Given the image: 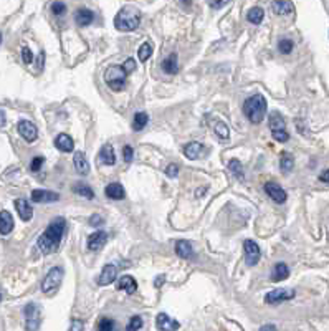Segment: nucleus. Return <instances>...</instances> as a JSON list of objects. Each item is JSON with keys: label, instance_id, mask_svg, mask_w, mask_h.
<instances>
[{"label": "nucleus", "instance_id": "obj_1", "mask_svg": "<svg viewBox=\"0 0 329 331\" xmlns=\"http://www.w3.org/2000/svg\"><path fill=\"white\" fill-rule=\"evenodd\" d=\"M67 230V220L63 217H56L48 224L43 234L40 235L37 240V247L43 255H50L58 250L60 244H62L63 234Z\"/></svg>", "mask_w": 329, "mask_h": 331}, {"label": "nucleus", "instance_id": "obj_2", "mask_svg": "<svg viewBox=\"0 0 329 331\" xmlns=\"http://www.w3.org/2000/svg\"><path fill=\"white\" fill-rule=\"evenodd\" d=\"M243 113L253 124H260L266 115V99L263 94H253L243 103Z\"/></svg>", "mask_w": 329, "mask_h": 331}, {"label": "nucleus", "instance_id": "obj_3", "mask_svg": "<svg viewBox=\"0 0 329 331\" xmlns=\"http://www.w3.org/2000/svg\"><path fill=\"white\" fill-rule=\"evenodd\" d=\"M139 23H141V13L134 7L121 8L114 17V27L119 32H133L139 27Z\"/></svg>", "mask_w": 329, "mask_h": 331}, {"label": "nucleus", "instance_id": "obj_4", "mask_svg": "<svg viewBox=\"0 0 329 331\" xmlns=\"http://www.w3.org/2000/svg\"><path fill=\"white\" fill-rule=\"evenodd\" d=\"M126 78H128V73L124 72L123 65H112L105 73V82L112 91H121L126 86Z\"/></svg>", "mask_w": 329, "mask_h": 331}, {"label": "nucleus", "instance_id": "obj_5", "mask_svg": "<svg viewBox=\"0 0 329 331\" xmlns=\"http://www.w3.org/2000/svg\"><path fill=\"white\" fill-rule=\"evenodd\" d=\"M63 268L62 267H53L50 268L48 273L45 275L43 282H41V291L43 293H53L58 290V287L62 285L63 282Z\"/></svg>", "mask_w": 329, "mask_h": 331}, {"label": "nucleus", "instance_id": "obj_6", "mask_svg": "<svg viewBox=\"0 0 329 331\" xmlns=\"http://www.w3.org/2000/svg\"><path fill=\"white\" fill-rule=\"evenodd\" d=\"M23 315H25V328L27 331H38L41 316H40V306L37 303H28L23 308Z\"/></svg>", "mask_w": 329, "mask_h": 331}, {"label": "nucleus", "instance_id": "obj_7", "mask_svg": "<svg viewBox=\"0 0 329 331\" xmlns=\"http://www.w3.org/2000/svg\"><path fill=\"white\" fill-rule=\"evenodd\" d=\"M294 296H296V291L291 290V288H276V290H271L270 293H266L265 303L278 305V303H281V301L293 300Z\"/></svg>", "mask_w": 329, "mask_h": 331}, {"label": "nucleus", "instance_id": "obj_8", "mask_svg": "<svg viewBox=\"0 0 329 331\" xmlns=\"http://www.w3.org/2000/svg\"><path fill=\"white\" fill-rule=\"evenodd\" d=\"M17 131L27 143H34V141H37V138H38V129H37V126L27 120H22L18 123Z\"/></svg>", "mask_w": 329, "mask_h": 331}, {"label": "nucleus", "instance_id": "obj_9", "mask_svg": "<svg viewBox=\"0 0 329 331\" xmlns=\"http://www.w3.org/2000/svg\"><path fill=\"white\" fill-rule=\"evenodd\" d=\"M243 250H245V260H247V265H256L260 262V257H261V252H260V247H258L256 242H253V240H245L243 242Z\"/></svg>", "mask_w": 329, "mask_h": 331}, {"label": "nucleus", "instance_id": "obj_10", "mask_svg": "<svg viewBox=\"0 0 329 331\" xmlns=\"http://www.w3.org/2000/svg\"><path fill=\"white\" fill-rule=\"evenodd\" d=\"M265 192L271 197V201L276 202V204H285L286 199H288L286 191L276 182H266L265 184Z\"/></svg>", "mask_w": 329, "mask_h": 331}, {"label": "nucleus", "instance_id": "obj_11", "mask_svg": "<svg viewBox=\"0 0 329 331\" xmlns=\"http://www.w3.org/2000/svg\"><path fill=\"white\" fill-rule=\"evenodd\" d=\"M116 278H117V267L116 265H112V263H108V265L103 267L100 277H98V285H101V287L111 285Z\"/></svg>", "mask_w": 329, "mask_h": 331}, {"label": "nucleus", "instance_id": "obj_12", "mask_svg": "<svg viewBox=\"0 0 329 331\" xmlns=\"http://www.w3.org/2000/svg\"><path fill=\"white\" fill-rule=\"evenodd\" d=\"M32 201L37 202V204L56 202V201H60V194L51 192V191H45V189H35V191H32Z\"/></svg>", "mask_w": 329, "mask_h": 331}, {"label": "nucleus", "instance_id": "obj_13", "mask_svg": "<svg viewBox=\"0 0 329 331\" xmlns=\"http://www.w3.org/2000/svg\"><path fill=\"white\" fill-rule=\"evenodd\" d=\"M106 242H108V234H106V232L100 230V232H95V234L89 235L86 244H88L89 250H93V252H98V250H101L103 247H105Z\"/></svg>", "mask_w": 329, "mask_h": 331}, {"label": "nucleus", "instance_id": "obj_14", "mask_svg": "<svg viewBox=\"0 0 329 331\" xmlns=\"http://www.w3.org/2000/svg\"><path fill=\"white\" fill-rule=\"evenodd\" d=\"M156 325L161 331H177L179 328H181L179 321L172 320L167 313H159L157 318H156Z\"/></svg>", "mask_w": 329, "mask_h": 331}, {"label": "nucleus", "instance_id": "obj_15", "mask_svg": "<svg viewBox=\"0 0 329 331\" xmlns=\"http://www.w3.org/2000/svg\"><path fill=\"white\" fill-rule=\"evenodd\" d=\"M13 204H15V209L23 222L32 220V217H34V209H32L30 202H28L27 199H17Z\"/></svg>", "mask_w": 329, "mask_h": 331}, {"label": "nucleus", "instance_id": "obj_16", "mask_svg": "<svg viewBox=\"0 0 329 331\" xmlns=\"http://www.w3.org/2000/svg\"><path fill=\"white\" fill-rule=\"evenodd\" d=\"M55 148L62 151V153H72L74 149V141L68 134H58L55 139Z\"/></svg>", "mask_w": 329, "mask_h": 331}, {"label": "nucleus", "instance_id": "obj_17", "mask_svg": "<svg viewBox=\"0 0 329 331\" xmlns=\"http://www.w3.org/2000/svg\"><path fill=\"white\" fill-rule=\"evenodd\" d=\"M105 194H106V197L111 199V201H123V199L126 197L124 187L121 186L119 182L108 184V187L105 189Z\"/></svg>", "mask_w": 329, "mask_h": 331}, {"label": "nucleus", "instance_id": "obj_18", "mask_svg": "<svg viewBox=\"0 0 329 331\" xmlns=\"http://www.w3.org/2000/svg\"><path fill=\"white\" fill-rule=\"evenodd\" d=\"M205 153V148H204V144L202 143H197V141H192V143H189L184 148V154L189 158L190 161H195V159H199V158H202V154Z\"/></svg>", "mask_w": 329, "mask_h": 331}, {"label": "nucleus", "instance_id": "obj_19", "mask_svg": "<svg viewBox=\"0 0 329 331\" xmlns=\"http://www.w3.org/2000/svg\"><path fill=\"white\" fill-rule=\"evenodd\" d=\"M93 20H95V13L89 10V8H78L74 12V22L79 27H88Z\"/></svg>", "mask_w": 329, "mask_h": 331}, {"label": "nucleus", "instance_id": "obj_20", "mask_svg": "<svg viewBox=\"0 0 329 331\" xmlns=\"http://www.w3.org/2000/svg\"><path fill=\"white\" fill-rule=\"evenodd\" d=\"M176 253L184 260H194L195 258V253H194V250H192V245L187 242V240H179V242L176 244Z\"/></svg>", "mask_w": 329, "mask_h": 331}, {"label": "nucleus", "instance_id": "obj_21", "mask_svg": "<svg viewBox=\"0 0 329 331\" xmlns=\"http://www.w3.org/2000/svg\"><path fill=\"white\" fill-rule=\"evenodd\" d=\"M73 164H74V169L83 174V176H88L89 174V163L86 159V156L81 151H78V153H74V158H73Z\"/></svg>", "mask_w": 329, "mask_h": 331}, {"label": "nucleus", "instance_id": "obj_22", "mask_svg": "<svg viewBox=\"0 0 329 331\" xmlns=\"http://www.w3.org/2000/svg\"><path fill=\"white\" fill-rule=\"evenodd\" d=\"M268 126H270L271 132H276V131H286V123H285V120H283V116H281L278 111L270 113V118H268Z\"/></svg>", "mask_w": 329, "mask_h": 331}, {"label": "nucleus", "instance_id": "obj_23", "mask_svg": "<svg viewBox=\"0 0 329 331\" xmlns=\"http://www.w3.org/2000/svg\"><path fill=\"white\" fill-rule=\"evenodd\" d=\"M13 230V217L8 210L0 212V234L8 235Z\"/></svg>", "mask_w": 329, "mask_h": 331}, {"label": "nucleus", "instance_id": "obj_24", "mask_svg": "<svg viewBox=\"0 0 329 331\" xmlns=\"http://www.w3.org/2000/svg\"><path fill=\"white\" fill-rule=\"evenodd\" d=\"M117 290H124L128 295H133V293L138 290V283L131 275H123L117 282Z\"/></svg>", "mask_w": 329, "mask_h": 331}, {"label": "nucleus", "instance_id": "obj_25", "mask_svg": "<svg viewBox=\"0 0 329 331\" xmlns=\"http://www.w3.org/2000/svg\"><path fill=\"white\" fill-rule=\"evenodd\" d=\"M209 124L212 126L214 132L219 136L220 139H228L230 129H228V126L225 124L223 121H220V120H217V118H214V120H209Z\"/></svg>", "mask_w": 329, "mask_h": 331}, {"label": "nucleus", "instance_id": "obj_26", "mask_svg": "<svg viewBox=\"0 0 329 331\" xmlns=\"http://www.w3.org/2000/svg\"><path fill=\"white\" fill-rule=\"evenodd\" d=\"M100 158L101 163L106 166H114L116 164V154H114V148L111 144H105L100 151Z\"/></svg>", "mask_w": 329, "mask_h": 331}, {"label": "nucleus", "instance_id": "obj_27", "mask_svg": "<svg viewBox=\"0 0 329 331\" xmlns=\"http://www.w3.org/2000/svg\"><path fill=\"white\" fill-rule=\"evenodd\" d=\"M288 277H290L288 265L283 263V262L276 263L275 268H273V272H271V280H273V282H281V280H286Z\"/></svg>", "mask_w": 329, "mask_h": 331}, {"label": "nucleus", "instance_id": "obj_28", "mask_svg": "<svg viewBox=\"0 0 329 331\" xmlns=\"http://www.w3.org/2000/svg\"><path fill=\"white\" fill-rule=\"evenodd\" d=\"M162 72L167 75H176L179 72V65H177V55L171 53L166 60L162 61Z\"/></svg>", "mask_w": 329, "mask_h": 331}, {"label": "nucleus", "instance_id": "obj_29", "mask_svg": "<svg viewBox=\"0 0 329 331\" xmlns=\"http://www.w3.org/2000/svg\"><path fill=\"white\" fill-rule=\"evenodd\" d=\"M271 8L278 15H288V13L293 12L294 5L291 2H286V0H280V2H271Z\"/></svg>", "mask_w": 329, "mask_h": 331}, {"label": "nucleus", "instance_id": "obj_30", "mask_svg": "<svg viewBox=\"0 0 329 331\" xmlns=\"http://www.w3.org/2000/svg\"><path fill=\"white\" fill-rule=\"evenodd\" d=\"M73 192L74 194H78V196H81V197H86V199H95V192H93V189L88 186V184H84V182H76L73 186Z\"/></svg>", "mask_w": 329, "mask_h": 331}, {"label": "nucleus", "instance_id": "obj_31", "mask_svg": "<svg viewBox=\"0 0 329 331\" xmlns=\"http://www.w3.org/2000/svg\"><path fill=\"white\" fill-rule=\"evenodd\" d=\"M263 17H265V12H263V8H260V7H253L247 13V20L250 23H253V25H258V23H261Z\"/></svg>", "mask_w": 329, "mask_h": 331}, {"label": "nucleus", "instance_id": "obj_32", "mask_svg": "<svg viewBox=\"0 0 329 331\" xmlns=\"http://www.w3.org/2000/svg\"><path fill=\"white\" fill-rule=\"evenodd\" d=\"M293 166H294V158H293V154L291 153H281V156H280V167H281V171H285V172H290L291 169H293Z\"/></svg>", "mask_w": 329, "mask_h": 331}, {"label": "nucleus", "instance_id": "obj_33", "mask_svg": "<svg viewBox=\"0 0 329 331\" xmlns=\"http://www.w3.org/2000/svg\"><path fill=\"white\" fill-rule=\"evenodd\" d=\"M149 123V116L146 113H136L133 120V129L134 131H143L144 126Z\"/></svg>", "mask_w": 329, "mask_h": 331}, {"label": "nucleus", "instance_id": "obj_34", "mask_svg": "<svg viewBox=\"0 0 329 331\" xmlns=\"http://www.w3.org/2000/svg\"><path fill=\"white\" fill-rule=\"evenodd\" d=\"M228 169L233 172V176L237 179H240V181H243L245 179V176H243V166L240 164V161L238 159H232L228 163Z\"/></svg>", "mask_w": 329, "mask_h": 331}, {"label": "nucleus", "instance_id": "obj_35", "mask_svg": "<svg viewBox=\"0 0 329 331\" xmlns=\"http://www.w3.org/2000/svg\"><path fill=\"white\" fill-rule=\"evenodd\" d=\"M138 55H139L141 61H147L149 58H151V55H152V45L149 43V41H144V43L139 46Z\"/></svg>", "mask_w": 329, "mask_h": 331}, {"label": "nucleus", "instance_id": "obj_36", "mask_svg": "<svg viewBox=\"0 0 329 331\" xmlns=\"http://www.w3.org/2000/svg\"><path fill=\"white\" fill-rule=\"evenodd\" d=\"M293 41H291L290 39H281L280 41H278V50H280V53H283V55H290L291 51H293Z\"/></svg>", "mask_w": 329, "mask_h": 331}, {"label": "nucleus", "instance_id": "obj_37", "mask_svg": "<svg viewBox=\"0 0 329 331\" xmlns=\"http://www.w3.org/2000/svg\"><path fill=\"white\" fill-rule=\"evenodd\" d=\"M96 331H114V320L111 318H101L98 323Z\"/></svg>", "mask_w": 329, "mask_h": 331}, {"label": "nucleus", "instance_id": "obj_38", "mask_svg": "<svg viewBox=\"0 0 329 331\" xmlns=\"http://www.w3.org/2000/svg\"><path fill=\"white\" fill-rule=\"evenodd\" d=\"M141 326H143V318L141 316H133L129 320L128 326H126V331H139Z\"/></svg>", "mask_w": 329, "mask_h": 331}, {"label": "nucleus", "instance_id": "obj_39", "mask_svg": "<svg viewBox=\"0 0 329 331\" xmlns=\"http://www.w3.org/2000/svg\"><path fill=\"white\" fill-rule=\"evenodd\" d=\"M51 12H53V15L56 17H62L65 15V12H67V5H65L63 2H53L51 3Z\"/></svg>", "mask_w": 329, "mask_h": 331}, {"label": "nucleus", "instance_id": "obj_40", "mask_svg": "<svg viewBox=\"0 0 329 331\" xmlns=\"http://www.w3.org/2000/svg\"><path fill=\"white\" fill-rule=\"evenodd\" d=\"M43 163H45L43 156H35L34 161H32V164H30V171L32 172H38L41 169V166H43Z\"/></svg>", "mask_w": 329, "mask_h": 331}, {"label": "nucleus", "instance_id": "obj_41", "mask_svg": "<svg viewBox=\"0 0 329 331\" xmlns=\"http://www.w3.org/2000/svg\"><path fill=\"white\" fill-rule=\"evenodd\" d=\"M271 136H273L275 141H278V143H286V141L290 139V134L286 131H276V132H271Z\"/></svg>", "mask_w": 329, "mask_h": 331}, {"label": "nucleus", "instance_id": "obj_42", "mask_svg": "<svg viewBox=\"0 0 329 331\" xmlns=\"http://www.w3.org/2000/svg\"><path fill=\"white\" fill-rule=\"evenodd\" d=\"M22 60H23V63L25 65H30L32 61H34V53H32V50L30 48H22Z\"/></svg>", "mask_w": 329, "mask_h": 331}, {"label": "nucleus", "instance_id": "obj_43", "mask_svg": "<svg viewBox=\"0 0 329 331\" xmlns=\"http://www.w3.org/2000/svg\"><path fill=\"white\" fill-rule=\"evenodd\" d=\"M123 68H124V72L128 73V75H131L136 70V61L133 60V58H128L123 63Z\"/></svg>", "mask_w": 329, "mask_h": 331}, {"label": "nucleus", "instance_id": "obj_44", "mask_svg": "<svg viewBox=\"0 0 329 331\" xmlns=\"http://www.w3.org/2000/svg\"><path fill=\"white\" fill-rule=\"evenodd\" d=\"M166 176L167 177H177L179 176V166L177 164H169L166 169Z\"/></svg>", "mask_w": 329, "mask_h": 331}, {"label": "nucleus", "instance_id": "obj_45", "mask_svg": "<svg viewBox=\"0 0 329 331\" xmlns=\"http://www.w3.org/2000/svg\"><path fill=\"white\" fill-rule=\"evenodd\" d=\"M123 154H124V161H126V163H131V161H133V158H134V151H133V148H131V146H124Z\"/></svg>", "mask_w": 329, "mask_h": 331}, {"label": "nucleus", "instance_id": "obj_46", "mask_svg": "<svg viewBox=\"0 0 329 331\" xmlns=\"http://www.w3.org/2000/svg\"><path fill=\"white\" fill-rule=\"evenodd\" d=\"M105 224V220H103V217L101 215H98V214H95V215H91L89 217V225H93V227H100V225H103Z\"/></svg>", "mask_w": 329, "mask_h": 331}, {"label": "nucleus", "instance_id": "obj_47", "mask_svg": "<svg viewBox=\"0 0 329 331\" xmlns=\"http://www.w3.org/2000/svg\"><path fill=\"white\" fill-rule=\"evenodd\" d=\"M83 326H84V323L81 320H72V326H70V331H83Z\"/></svg>", "mask_w": 329, "mask_h": 331}, {"label": "nucleus", "instance_id": "obj_48", "mask_svg": "<svg viewBox=\"0 0 329 331\" xmlns=\"http://www.w3.org/2000/svg\"><path fill=\"white\" fill-rule=\"evenodd\" d=\"M319 181L321 182H328L329 184V169H326L324 172L319 174Z\"/></svg>", "mask_w": 329, "mask_h": 331}, {"label": "nucleus", "instance_id": "obj_49", "mask_svg": "<svg viewBox=\"0 0 329 331\" xmlns=\"http://www.w3.org/2000/svg\"><path fill=\"white\" fill-rule=\"evenodd\" d=\"M260 331H278V330H276L275 325H263L260 328Z\"/></svg>", "mask_w": 329, "mask_h": 331}, {"label": "nucleus", "instance_id": "obj_50", "mask_svg": "<svg viewBox=\"0 0 329 331\" xmlns=\"http://www.w3.org/2000/svg\"><path fill=\"white\" fill-rule=\"evenodd\" d=\"M164 282H166V275H159V277L156 278V282H154V285H156V287L159 288Z\"/></svg>", "mask_w": 329, "mask_h": 331}, {"label": "nucleus", "instance_id": "obj_51", "mask_svg": "<svg viewBox=\"0 0 329 331\" xmlns=\"http://www.w3.org/2000/svg\"><path fill=\"white\" fill-rule=\"evenodd\" d=\"M209 5L212 7V8H220V7L227 5V2H209Z\"/></svg>", "mask_w": 329, "mask_h": 331}, {"label": "nucleus", "instance_id": "obj_52", "mask_svg": "<svg viewBox=\"0 0 329 331\" xmlns=\"http://www.w3.org/2000/svg\"><path fill=\"white\" fill-rule=\"evenodd\" d=\"M5 111L2 110V108H0V127H3L5 126Z\"/></svg>", "mask_w": 329, "mask_h": 331}, {"label": "nucleus", "instance_id": "obj_53", "mask_svg": "<svg viewBox=\"0 0 329 331\" xmlns=\"http://www.w3.org/2000/svg\"><path fill=\"white\" fill-rule=\"evenodd\" d=\"M43 61H45V53H43V51H40V58H38V66H40V70L43 68Z\"/></svg>", "mask_w": 329, "mask_h": 331}, {"label": "nucleus", "instance_id": "obj_54", "mask_svg": "<svg viewBox=\"0 0 329 331\" xmlns=\"http://www.w3.org/2000/svg\"><path fill=\"white\" fill-rule=\"evenodd\" d=\"M0 43H2V32H0Z\"/></svg>", "mask_w": 329, "mask_h": 331}, {"label": "nucleus", "instance_id": "obj_55", "mask_svg": "<svg viewBox=\"0 0 329 331\" xmlns=\"http://www.w3.org/2000/svg\"><path fill=\"white\" fill-rule=\"evenodd\" d=\"M0 301H2V293H0Z\"/></svg>", "mask_w": 329, "mask_h": 331}]
</instances>
